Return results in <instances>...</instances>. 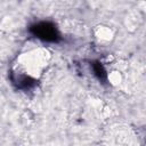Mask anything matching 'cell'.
I'll use <instances>...</instances> for the list:
<instances>
[{"mask_svg":"<svg viewBox=\"0 0 146 146\" xmlns=\"http://www.w3.org/2000/svg\"><path fill=\"white\" fill-rule=\"evenodd\" d=\"M30 32L38 39L47 42H59L60 34L56 25L51 22H39L30 26Z\"/></svg>","mask_w":146,"mask_h":146,"instance_id":"cell-1","label":"cell"},{"mask_svg":"<svg viewBox=\"0 0 146 146\" xmlns=\"http://www.w3.org/2000/svg\"><path fill=\"white\" fill-rule=\"evenodd\" d=\"M91 67H92L94 74L97 76V79H98L100 82L105 83V82L107 81V73H106L104 66L102 65V63H99V62H92Z\"/></svg>","mask_w":146,"mask_h":146,"instance_id":"cell-2","label":"cell"}]
</instances>
